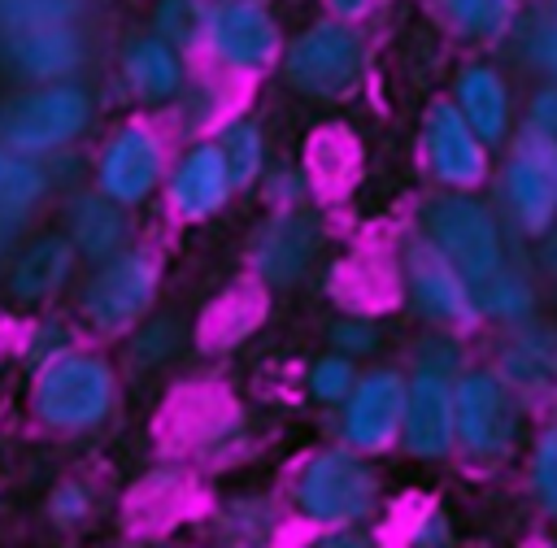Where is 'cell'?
Listing matches in <instances>:
<instances>
[{"label": "cell", "instance_id": "obj_34", "mask_svg": "<svg viewBox=\"0 0 557 548\" xmlns=\"http://www.w3.org/2000/svg\"><path fill=\"white\" fill-rule=\"evenodd\" d=\"M531 122H535L544 135L557 139V87H548V91H540V96L531 100Z\"/></svg>", "mask_w": 557, "mask_h": 548}, {"label": "cell", "instance_id": "obj_24", "mask_svg": "<svg viewBox=\"0 0 557 548\" xmlns=\"http://www.w3.org/2000/svg\"><path fill=\"white\" fill-rule=\"evenodd\" d=\"M531 304H535V296H531L527 278H518V274L505 270V265H500L496 274H487L483 283H474V309H483V313H492V317H500V322L527 317Z\"/></svg>", "mask_w": 557, "mask_h": 548}, {"label": "cell", "instance_id": "obj_23", "mask_svg": "<svg viewBox=\"0 0 557 548\" xmlns=\"http://www.w3.org/2000/svg\"><path fill=\"white\" fill-rule=\"evenodd\" d=\"M440 13L470 39H496L513 22V0H440Z\"/></svg>", "mask_w": 557, "mask_h": 548}, {"label": "cell", "instance_id": "obj_4", "mask_svg": "<svg viewBox=\"0 0 557 548\" xmlns=\"http://www.w3.org/2000/svg\"><path fill=\"white\" fill-rule=\"evenodd\" d=\"M426 235L470 283H483L487 274H496L505 265L500 231H496L492 213L479 200H470V196H440V200H431Z\"/></svg>", "mask_w": 557, "mask_h": 548}, {"label": "cell", "instance_id": "obj_20", "mask_svg": "<svg viewBox=\"0 0 557 548\" xmlns=\"http://www.w3.org/2000/svg\"><path fill=\"white\" fill-rule=\"evenodd\" d=\"M457 109L483 135V144L505 139V130H509V91H505L496 70H487V65L461 70L457 74Z\"/></svg>", "mask_w": 557, "mask_h": 548}, {"label": "cell", "instance_id": "obj_8", "mask_svg": "<svg viewBox=\"0 0 557 548\" xmlns=\"http://www.w3.org/2000/svg\"><path fill=\"white\" fill-rule=\"evenodd\" d=\"M513 435H518V409L509 387L487 370L457 378V439L474 457H505L513 448Z\"/></svg>", "mask_w": 557, "mask_h": 548}, {"label": "cell", "instance_id": "obj_18", "mask_svg": "<svg viewBox=\"0 0 557 548\" xmlns=\"http://www.w3.org/2000/svg\"><path fill=\"white\" fill-rule=\"evenodd\" d=\"M126 204H117L113 196L104 191H87L70 204V239L78 248V257L87 261H109L113 252H122V239H126V217H122Z\"/></svg>", "mask_w": 557, "mask_h": 548}, {"label": "cell", "instance_id": "obj_35", "mask_svg": "<svg viewBox=\"0 0 557 548\" xmlns=\"http://www.w3.org/2000/svg\"><path fill=\"white\" fill-rule=\"evenodd\" d=\"M531 57H535L553 78H557V22H548V26H540V30H535Z\"/></svg>", "mask_w": 557, "mask_h": 548}, {"label": "cell", "instance_id": "obj_13", "mask_svg": "<svg viewBox=\"0 0 557 548\" xmlns=\"http://www.w3.org/2000/svg\"><path fill=\"white\" fill-rule=\"evenodd\" d=\"M0 57L13 74H22L30 83H57V78L74 74V65L83 61V43L65 17V22H39V26L0 35Z\"/></svg>", "mask_w": 557, "mask_h": 548}, {"label": "cell", "instance_id": "obj_7", "mask_svg": "<svg viewBox=\"0 0 557 548\" xmlns=\"http://www.w3.org/2000/svg\"><path fill=\"white\" fill-rule=\"evenodd\" d=\"M157 296V261L148 252H113L83 287V313L96 331H126Z\"/></svg>", "mask_w": 557, "mask_h": 548}, {"label": "cell", "instance_id": "obj_37", "mask_svg": "<svg viewBox=\"0 0 557 548\" xmlns=\"http://www.w3.org/2000/svg\"><path fill=\"white\" fill-rule=\"evenodd\" d=\"M413 544H448V522H444V513H426L422 518V526L413 531Z\"/></svg>", "mask_w": 557, "mask_h": 548}, {"label": "cell", "instance_id": "obj_17", "mask_svg": "<svg viewBox=\"0 0 557 548\" xmlns=\"http://www.w3.org/2000/svg\"><path fill=\"white\" fill-rule=\"evenodd\" d=\"M231 187H235V178L226 170L222 148L218 144H196L170 178V200L183 217H209L226 204Z\"/></svg>", "mask_w": 557, "mask_h": 548}, {"label": "cell", "instance_id": "obj_12", "mask_svg": "<svg viewBox=\"0 0 557 548\" xmlns=\"http://www.w3.org/2000/svg\"><path fill=\"white\" fill-rule=\"evenodd\" d=\"M96 178H100V191L113 196L117 204L148 200V191L161 178V144H157V135L148 126H135V122L113 130V139L100 152Z\"/></svg>", "mask_w": 557, "mask_h": 548}, {"label": "cell", "instance_id": "obj_25", "mask_svg": "<svg viewBox=\"0 0 557 548\" xmlns=\"http://www.w3.org/2000/svg\"><path fill=\"white\" fill-rule=\"evenodd\" d=\"M218 148L226 157V170L235 183H252L257 170H261V157H265V144H261V130L252 122H231L222 135H218Z\"/></svg>", "mask_w": 557, "mask_h": 548}, {"label": "cell", "instance_id": "obj_9", "mask_svg": "<svg viewBox=\"0 0 557 548\" xmlns=\"http://www.w3.org/2000/svg\"><path fill=\"white\" fill-rule=\"evenodd\" d=\"M205 39L231 70H261L278 57V26L261 0H218L209 9Z\"/></svg>", "mask_w": 557, "mask_h": 548}, {"label": "cell", "instance_id": "obj_38", "mask_svg": "<svg viewBox=\"0 0 557 548\" xmlns=\"http://www.w3.org/2000/svg\"><path fill=\"white\" fill-rule=\"evenodd\" d=\"M17 231H22V217H17V213H9V209H0V257L13 248Z\"/></svg>", "mask_w": 557, "mask_h": 548}, {"label": "cell", "instance_id": "obj_28", "mask_svg": "<svg viewBox=\"0 0 557 548\" xmlns=\"http://www.w3.org/2000/svg\"><path fill=\"white\" fill-rule=\"evenodd\" d=\"M74 13V0H0V35L39 26V22H65Z\"/></svg>", "mask_w": 557, "mask_h": 548}, {"label": "cell", "instance_id": "obj_36", "mask_svg": "<svg viewBox=\"0 0 557 548\" xmlns=\"http://www.w3.org/2000/svg\"><path fill=\"white\" fill-rule=\"evenodd\" d=\"M57 352H65V335H61V326H39V339H35L30 357L44 365V361H52Z\"/></svg>", "mask_w": 557, "mask_h": 548}, {"label": "cell", "instance_id": "obj_2", "mask_svg": "<svg viewBox=\"0 0 557 548\" xmlns=\"http://www.w3.org/2000/svg\"><path fill=\"white\" fill-rule=\"evenodd\" d=\"M91 122V100L83 87L57 78L30 91H17L0 104V144L17 152H52L65 148Z\"/></svg>", "mask_w": 557, "mask_h": 548}, {"label": "cell", "instance_id": "obj_40", "mask_svg": "<svg viewBox=\"0 0 557 548\" xmlns=\"http://www.w3.org/2000/svg\"><path fill=\"white\" fill-rule=\"evenodd\" d=\"M548 261H553V270H557V235H553V248H548Z\"/></svg>", "mask_w": 557, "mask_h": 548}, {"label": "cell", "instance_id": "obj_1", "mask_svg": "<svg viewBox=\"0 0 557 548\" xmlns=\"http://www.w3.org/2000/svg\"><path fill=\"white\" fill-rule=\"evenodd\" d=\"M35 409L57 431H87L113 409V370L91 352H57L35 383Z\"/></svg>", "mask_w": 557, "mask_h": 548}, {"label": "cell", "instance_id": "obj_16", "mask_svg": "<svg viewBox=\"0 0 557 548\" xmlns=\"http://www.w3.org/2000/svg\"><path fill=\"white\" fill-rule=\"evenodd\" d=\"M313 252H318V226H313V217H305L296 209L265 222L252 244V261H257L261 278H270V283H296L309 270Z\"/></svg>", "mask_w": 557, "mask_h": 548}, {"label": "cell", "instance_id": "obj_21", "mask_svg": "<svg viewBox=\"0 0 557 548\" xmlns=\"http://www.w3.org/2000/svg\"><path fill=\"white\" fill-rule=\"evenodd\" d=\"M74 257H78L74 239H61V235H48V239L30 244V248L13 261V274H9L13 296H22V300H44V296H52V291L70 278Z\"/></svg>", "mask_w": 557, "mask_h": 548}, {"label": "cell", "instance_id": "obj_33", "mask_svg": "<svg viewBox=\"0 0 557 548\" xmlns=\"http://www.w3.org/2000/svg\"><path fill=\"white\" fill-rule=\"evenodd\" d=\"M170 344H174V322H152V326L139 335V348H135V352L148 361V357H165Z\"/></svg>", "mask_w": 557, "mask_h": 548}, {"label": "cell", "instance_id": "obj_6", "mask_svg": "<svg viewBox=\"0 0 557 548\" xmlns=\"http://www.w3.org/2000/svg\"><path fill=\"white\" fill-rule=\"evenodd\" d=\"M287 83L305 96H344L361 74V39L348 22H318L287 48Z\"/></svg>", "mask_w": 557, "mask_h": 548}, {"label": "cell", "instance_id": "obj_27", "mask_svg": "<svg viewBox=\"0 0 557 548\" xmlns=\"http://www.w3.org/2000/svg\"><path fill=\"white\" fill-rule=\"evenodd\" d=\"M352 383H357V374H352V357H348V352L322 357V361H313V370H309V391H313V400H322V404H344L348 391H352Z\"/></svg>", "mask_w": 557, "mask_h": 548}, {"label": "cell", "instance_id": "obj_5", "mask_svg": "<svg viewBox=\"0 0 557 548\" xmlns=\"http://www.w3.org/2000/svg\"><path fill=\"white\" fill-rule=\"evenodd\" d=\"M500 191H505L513 222L527 235H544L553 226V217H557V139L544 135L535 122L513 144Z\"/></svg>", "mask_w": 557, "mask_h": 548}, {"label": "cell", "instance_id": "obj_22", "mask_svg": "<svg viewBox=\"0 0 557 548\" xmlns=\"http://www.w3.org/2000/svg\"><path fill=\"white\" fill-rule=\"evenodd\" d=\"M44 191H48V174L35 161V152H17V148L0 144V209L26 217Z\"/></svg>", "mask_w": 557, "mask_h": 548}, {"label": "cell", "instance_id": "obj_15", "mask_svg": "<svg viewBox=\"0 0 557 548\" xmlns=\"http://www.w3.org/2000/svg\"><path fill=\"white\" fill-rule=\"evenodd\" d=\"M409 291L422 317L431 322H466L474 313V283L435 248V244H413L409 248Z\"/></svg>", "mask_w": 557, "mask_h": 548}, {"label": "cell", "instance_id": "obj_10", "mask_svg": "<svg viewBox=\"0 0 557 548\" xmlns=\"http://www.w3.org/2000/svg\"><path fill=\"white\" fill-rule=\"evenodd\" d=\"M405 396H409V378H400L396 370H370L366 378H357L344 400L348 444L357 452L387 448L405 426Z\"/></svg>", "mask_w": 557, "mask_h": 548}, {"label": "cell", "instance_id": "obj_32", "mask_svg": "<svg viewBox=\"0 0 557 548\" xmlns=\"http://www.w3.org/2000/svg\"><path fill=\"white\" fill-rule=\"evenodd\" d=\"M331 339L339 344V352H366V348H374V326L370 322H339L335 331H331Z\"/></svg>", "mask_w": 557, "mask_h": 548}, {"label": "cell", "instance_id": "obj_29", "mask_svg": "<svg viewBox=\"0 0 557 548\" xmlns=\"http://www.w3.org/2000/svg\"><path fill=\"white\" fill-rule=\"evenodd\" d=\"M531 483H535V496L540 505L557 518V426H548L535 444V457H531Z\"/></svg>", "mask_w": 557, "mask_h": 548}, {"label": "cell", "instance_id": "obj_3", "mask_svg": "<svg viewBox=\"0 0 557 548\" xmlns=\"http://www.w3.org/2000/svg\"><path fill=\"white\" fill-rule=\"evenodd\" d=\"M296 505L305 518H313L322 526H348V522H361L366 513H374L379 483L357 452L331 448V452H318L300 470Z\"/></svg>", "mask_w": 557, "mask_h": 548}, {"label": "cell", "instance_id": "obj_26", "mask_svg": "<svg viewBox=\"0 0 557 548\" xmlns=\"http://www.w3.org/2000/svg\"><path fill=\"white\" fill-rule=\"evenodd\" d=\"M209 26V9L200 0H161L157 4V35L170 39L174 48L200 39Z\"/></svg>", "mask_w": 557, "mask_h": 548}, {"label": "cell", "instance_id": "obj_14", "mask_svg": "<svg viewBox=\"0 0 557 548\" xmlns=\"http://www.w3.org/2000/svg\"><path fill=\"white\" fill-rule=\"evenodd\" d=\"M483 135L466 122V113L457 104H435L426 113V161L435 170L440 183L448 187H474L487 170V152H483Z\"/></svg>", "mask_w": 557, "mask_h": 548}, {"label": "cell", "instance_id": "obj_19", "mask_svg": "<svg viewBox=\"0 0 557 548\" xmlns=\"http://www.w3.org/2000/svg\"><path fill=\"white\" fill-rule=\"evenodd\" d=\"M122 74H126L131 91H135L139 100H152V104L170 100V96L183 87L178 48H174L170 39H161V35L135 39V43L126 48V57H122Z\"/></svg>", "mask_w": 557, "mask_h": 548}, {"label": "cell", "instance_id": "obj_39", "mask_svg": "<svg viewBox=\"0 0 557 548\" xmlns=\"http://www.w3.org/2000/svg\"><path fill=\"white\" fill-rule=\"evenodd\" d=\"M326 4H331L339 17H361V13H366L374 0H326Z\"/></svg>", "mask_w": 557, "mask_h": 548}, {"label": "cell", "instance_id": "obj_30", "mask_svg": "<svg viewBox=\"0 0 557 548\" xmlns=\"http://www.w3.org/2000/svg\"><path fill=\"white\" fill-rule=\"evenodd\" d=\"M48 513H52V522H61V526L83 522V518H87V491H83V487H74V483L57 487V491H52V500H48Z\"/></svg>", "mask_w": 557, "mask_h": 548}, {"label": "cell", "instance_id": "obj_11", "mask_svg": "<svg viewBox=\"0 0 557 548\" xmlns=\"http://www.w3.org/2000/svg\"><path fill=\"white\" fill-rule=\"evenodd\" d=\"M405 448L413 457H444L457 439V383L440 370H418L405 396Z\"/></svg>", "mask_w": 557, "mask_h": 548}, {"label": "cell", "instance_id": "obj_31", "mask_svg": "<svg viewBox=\"0 0 557 548\" xmlns=\"http://www.w3.org/2000/svg\"><path fill=\"white\" fill-rule=\"evenodd\" d=\"M453 365H457V348L435 331V335H426L422 339V348H418V370H440V374H453Z\"/></svg>", "mask_w": 557, "mask_h": 548}]
</instances>
